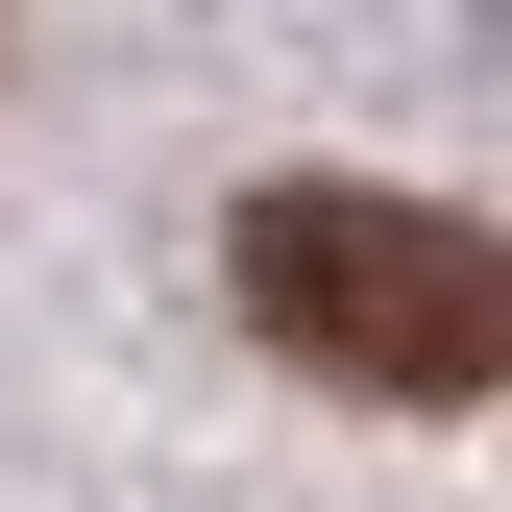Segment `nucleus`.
I'll list each match as a JSON object with an SVG mask.
<instances>
[{
    "label": "nucleus",
    "mask_w": 512,
    "mask_h": 512,
    "mask_svg": "<svg viewBox=\"0 0 512 512\" xmlns=\"http://www.w3.org/2000/svg\"><path fill=\"white\" fill-rule=\"evenodd\" d=\"M244 269V342H293L317 391H391V415H464L512 391V244L439 220V196H366V171H293V196L220 220Z\"/></svg>",
    "instance_id": "nucleus-1"
}]
</instances>
